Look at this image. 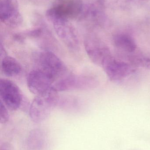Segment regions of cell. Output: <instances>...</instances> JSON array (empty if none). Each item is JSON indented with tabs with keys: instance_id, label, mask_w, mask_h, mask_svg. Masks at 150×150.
Masks as SVG:
<instances>
[{
	"instance_id": "13",
	"label": "cell",
	"mask_w": 150,
	"mask_h": 150,
	"mask_svg": "<svg viewBox=\"0 0 150 150\" xmlns=\"http://www.w3.org/2000/svg\"><path fill=\"white\" fill-rule=\"evenodd\" d=\"M1 69L3 74L8 77L17 76L22 71V67L17 60L6 55H4L1 59Z\"/></svg>"
},
{
	"instance_id": "11",
	"label": "cell",
	"mask_w": 150,
	"mask_h": 150,
	"mask_svg": "<svg viewBox=\"0 0 150 150\" xmlns=\"http://www.w3.org/2000/svg\"><path fill=\"white\" fill-rule=\"evenodd\" d=\"M113 41L114 46L124 54L134 52L138 48L134 39L127 33L116 34L114 37Z\"/></svg>"
},
{
	"instance_id": "3",
	"label": "cell",
	"mask_w": 150,
	"mask_h": 150,
	"mask_svg": "<svg viewBox=\"0 0 150 150\" xmlns=\"http://www.w3.org/2000/svg\"><path fill=\"white\" fill-rule=\"evenodd\" d=\"M101 67L111 81L120 82L134 74L136 67L129 62L117 59L112 55L107 59Z\"/></svg>"
},
{
	"instance_id": "1",
	"label": "cell",
	"mask_w": 150,
	"mask_h": 150,
	"mask_svg": "<svg viewBox=\"0 0 150 150\" xmlns=\"http://www.w3.org/2000/svg\"><path fill=\"white\" fill-rule=\"evenodd\" d=\"M59 100L58 91L54 86L45 92L36 95L29 107L31 120L36 123L45 120L57 105Z\"/></svg>"
},
{
	"instance_id": "16",
	"label": "cell",
	"mask_w": 150,
	"mask_h": 150,
	"mask_svg": "<svg viewBox=\"0 0 150 150\" xmlns=\"http://www.w3.org/2000/svg\"><path fill=\"white\" fill-rule=\"evenodd\" d=\"M119 0H97V3L103 8H109L116 3Z\"/></svg>"
},
{
	"instance_id": "17",
	"label": "cell",
	"mask_w": 150,
	"mask_h": 150,
	"mask_svg": "<svg viewBox=\"0 0 150 150\" xmlns=\"http://www.w3.org/2000/svg\"><path fill=\"white\" fill-rule=\"evenodd\" d=\"M1 150H8L7 145L5 144H3V146L1 147Z\"/></svg>"
},
{
	"instance_id": "5",
	"label": "cell",
	"mask_w": 150,
	"mask_h": 150,
	"mask_svg": "<svg viewBox=\"0 0 150 150\" xmlns=\"http://www.w3.org/2000/svg\"><path fill=\"white\" fill-rule=\"evenodd\" d=\"M48 20L52 22L56 34L68 48L72 51L78 50L80 45L78 36L69 20L58 18Z\"/></svg>"
},
{
	"instance_id": "7",
	"label": "cell",
	"mask_w": 150,
	"mask_h": 150,
	"mask_svg": "<svg viewBox=\"0 0 150 150\" xmlns=\"http://www.w3.org/2000/svg\"><path fill=\"white\" fill-rule=\"evenodd\" d=\"M0 97L1 101L11 111L18 109L23 101L21 91L18 86L6 79H1L0 80Z\"/></svg>"
},
{
	"instance_id": "4",
	"label": "cell",
	"mask_w": 150,
	"mask_h": 150,
	"mask_svg": "<svg viewBox=\"0 0 150 150\" xmlns=\"http://www.w3.org/2000/svg\"><path fill=\"white\" fill-rule=\"evenodd\" d=\"M38 58V69L51 76L55 81L66 74L67 70L66 65L52 52L48 51L41 52Z\"/></svg>"
},
{
	"instance_id": "15",
	"label": "cell",
	"mask_w": 150,
	"mask_h": 150,
	"mask_svg": "<svg viewBox=\"0 0 150 150\" xmlns=\"http://www.w3.org/2000/svg\"><path fill=\"white\" fill-rule=\"evenodd\" d=\"M8 109L6 106L1 101L0 122L1 124H5L7 123L9 120V114Z\"/></svg>"
},
{
	"instance_id": "8",
	"label": "cell",
	"mask_w": 150,
	"mask_h": 150,
	"mask_svg": "<svg viewBox=\"0 0 150 150\" xmlns=\"http://www.w3.org/2000/svg\"><path fill=\"white\" fill-rule=\"evenodd\" d=\"M0 20L11 27L20 26L23 22L17 0H0Z\"/></svg>"
},
{
	"instance_id": "6",
	"label": "cell",
	"mask_w": 150,
	"mask_h": 150,
	"mask_svg": "<svg viewBox=\"0 0 150 150\" xmlns=\"http://www.w3.org/2000/svg\"><path fill=\"white\" fill-rule=\"evenodd\" d=\"M84 44L88 57L93 63L100 67H101L104 62L112 55L109 47L94 35L86 37Z\"/></svg>"
},
{
	"instance_id": "2",
	"label": "cell",
	"mask_w": 150,
	"mask_h": 150,
	"mask_svg": "<svg viewBox=\"0 0 150 150\" xmlns=\"http://www.w3.org/2000/svg\"><path fill=\"white\" fill-rule=\"evenodd\" d=\"M82 0H54L46 12L48 19L61 18L69 20L80 16L84 8Z\"/></svg>"
},
{
	"instance_id": "9",
	"label": "cell",
	"mask_w": 150,
	"mask_h": 150,
	"mask_svg": "<svg viewBox=\"0 0 150 150\" xmlns=\"http://www.w3.org/2000/svg\"><path fill=\"white\" fill-rule=\"evenodd\" d=\"M55 80L41 69H37L29 73L27 85L29 91L36 95L41 94L50 89Z\"/></svg>"
},
{
	"instance_id": "10",
	"label": "cell",
	"mask_w": 150,
	"mask_h": 150,
	"mask_svg": "<svg viewBox=\"0 0 150 150\" xmlns=\"http://www.w3.org/2000/svg\"><path fill=\"white\" fill-rule=\"evenodd\" d=\"M98 83L97 79L94 77L72 76L62 79L54 86L58 91H62L80 87L94 88L98 85Z\"/></svg>"
},
{
	"instance_id": "14",
	"label": "cell",
	"mask_w": 150,
	"mask_h": 150,
	"mask_svg": "<svg viewBox=\"0 0 150 150\" xmlns=\"http://www.w3.org/2000/svg\"><path fill=\"white\" fill-rule=\"evenodd\" d=\"M45 142V135L41 130L35 129L32 130L27 139V145L32 150L38 149L41 148Z\"/></svg>"
},
{
	"instance_id": "12",
	"label": "cell",
	"mask_w": 150,
	"mask_h": 150,
	"mask_svg": "<svg viewBox=\"0 0 150 150\" xmlns=\"http://www.w3.org/2000/svg\"><path fill=\"white\" fill-rule=\"evenodd\" d=\"M129 62L136 68L150 71V52L139 48L134 52L126 54Z\"/></svg>"
}]
</instances>
